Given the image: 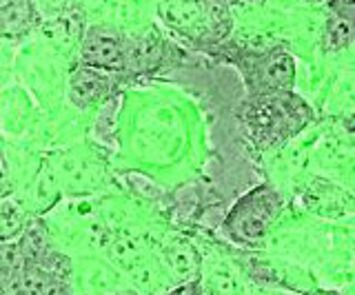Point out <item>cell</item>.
Returning a JSON list of instances; mask_svg holds the SVG:
<instances>
[{
    "mask_svg": "<svg viewBox=\"0 0 355 295\" xmlns=\"http://www.w3.org/2000/svg\"><path fill=\"white\" fill-rule=\"evenodd\" d=\"M253 295H300V293H293L288 289H266V287H258L253 291Z\"/></svg>",
    "mask_w": 355,
    "mask_h": 295,
    "instance_id": "9a60e30c",
    "label": "cell"
},
{
    "mask_svg": "<svg viewBox=\"0 0 355 295\" xmlns=\"http://www.w3.org/2000/svg\"><path fill=\"white\" fill-rule=\"evenodd\" d=\"M247 276L238 269V265L222 256H202V273L200 284L207 295H247L249 284Z\"/></svg>",
    "mask_w": 355,
    "mask_h": 295,
    "instance_id": "30bf717a",
    "label": "cell"
},
{
    "mask_svg": "<svg viewBox=\"0 0 355 295\" xmlns=\"http://www.w3.org/2000/svg\"><path fill=\"white\" fill-rule=\"evenodd\" d=\"M329 14L347 20L355 27V0H329Z\"/></svg>",
    "mask_w": 355,
    "mask_h": 295,
    "instance_id": "4fadbf2b",
    "label": "cell"
},
{
    "mask_svg": "<svg viewBox=\"0 0 355 295\" xmlns=\"http://www.w3.org/2000/svg\"><path fill=\"white\" fill-rule=\"evenodd\" d=\"M158 258L162 260L164 269L169 271V276L173 278L175 284L200 280V273H202V253H200L191 240L180 235L162 240L158 249Z\"/></svg>",
    "mask_w": 355,
    "mask_h": 295,
    "instance_id": "9c48e42d",
    "label": "cell"
},
{
    "mask_svg": "<svg viewBox=\"0 0 355 295\" xmlns=\"http://www.w3.org/2000/svg\"><path fill=\"white\" fill-rule=\"evenodd\" d=\"M131 289L129 282L114 262L100 256L76 258L73 293L76 295H118Z\"/></svg>",
    "mask_w": 355,
    "mask_h": 295,
    "instance_id": "5b68a950",
    "label": "cell"
},
{
    "mask_svg": "<svg viewBox=\"0 0 355 295\" xmlns=\"http://www.w3.org/2000/svg\"><path fill=\"white\" fill-rule=\"evenodd\" d=\"M282 209L284 202L277 189H273L271 184H260V187L244 193L231 206L225 222H222V233L236 247L258 249L271 233Z\"/></svg>",
    "mask_w": 355,
    "mask_h": 295,
    "instance_id": "7a4b0ae2",
    "label": "cell"
},
{
    "mask_svg": "<svg viewBox=\"0 0 355 295\" xmlns=\"http://www.w3.org/2000/svg\"><path fill=\"white\" fill-rule=\"evenodd\" d=\"M116 75L120 73L100 71V69L87 67V64L78 62L71 69L69 82H67L69 102L78 109H89V107L105 102L116 89V82H118Z\"/></svg>",
    "mask_w": 355,
    "mask_h": 295,
    "instance_id": "52a82bcc",
    "label": "cell"
},
{
    "mask_svg": "<svg viewBox=\"0 0 355 295\" xmlns=\"http://www.w3.org/2000/svg\"><path fill=\"white\" fill-rule=\"evenodd\" d=\"M162 295H207L205 287L200 284V280L196 282H184V284H178L171 291H166Z\"/></svg>",
    "mask_w": 355,
    "mask_h": 295,
    "instance_id": "5bb4252c",
    "label": "cell"
},
{
    "mask_svg": "<svg viewBox=\"0 0 355 295\" xmlns=\"http://www.w3.org/2000/svg\"><path fill=\"white\" fill-rule=\"evenodd\" d=\"M300 200H302V206L309 213L329 217V220H338V217L355 213V195L347 187L327 178H309L302 191H300Z\"/></svg>",
    "mask_w": 355,
    "mask_h": 295,
    "instance_id": "8992f818",
    "label": "cell"
},
{
    "mask_svg": "<svg viewBox=\"0 0 355 295\" xmlns=\"http://www.w3.org/2000/svg\"><path fill=\"white\" fill-rule=\"evenodd\" d=\"M31 220L29 211L18 202V198L3 195L0 202V242H16Z\"/></svg>",
    "mask_w": 355,
    "mask_h": 295,
    "instance_id": "7c38bea8",
    "label": "cell"
},
{
    "mask_svg": "<svg viewBox=\"0 0 355 295\" xmlns=\"http://www.w3.org/2000/svg\"><path fill=\"white\" fill-rule=\"evenodd\" d=\"M344 127H347L349 136H353V140H355V114H351L347 120H344Z\"/></svg>",
    "mask_w": 355,
    "mask_h": 295,
    "instance_id": "e0dca14e",
    "label": "cell"
},
{
    "mask_svg": "<svg viewBox=\"0 0 355 295\" xmlns=\"http://www.w3.org/2000/svg\"><path fill=\"white\" fill-rule=\"evenodd\" d=\"M169 51L171 45L155 29H149L147 34L127 36V75L162 71L169 62Z\"/></svg>",
    "mask_w": 355,
    "mask_h": 295,
    "instance_id": "ba28073f",
    "label": "cell"
},
{
    "mask_svg": "<svg viewBox=\"0 0 355 295\" xmlns=\"http://www.w3.org/2000/svg\"><path fill=\"white\" fill-rule=\"evenodd\" d=\"M240 123L262 149L277 147L300 134L313 118L311 107L293 91L249 96L240 107Z\"/></svg>",
    "mask_w": 355,
    "mask_h": 295,
    "instance_id": "6da1fadb",
    "label": "cell"
},
{
    "mask_svg": "<svg viewBox=\"0 0 355 295\" xmlns=\"http://www.w3.org/2000/svg\"><path fill=\"white\" fill-rule=\"evenodd\" d=\"M3 31L7 38H18L38 25V12L33 0H0Z\"/></svg>",
    "mask_w": 355,
    "mask_h": 295,
    "instance_id": "8fae6325",
    "label": "cell"
},
{
    "mask_svg": "<svg viewBox=\"0 0 355 295\" xmlns=\"http://www.w3.org/2000/svg\"><path fill=\"white\" fill-rule=\"evenodd\" d=\"M227 60L242 73L249 96L282 93L293 89L295 60L280 45L266 49L236 47L227 51Z\"/></svg>",
    "mask_w": 355,
    "mask_h": 295,
    "instance_id": "3957f363",
    "label": "cell"
},
{
    "mask_svg": "<svg viewBox=\"0 0 355 295\" xmlns=\"http://www.w3.org/2000/svg\"><path fill=\"white\" fill-rule=\"evenodd\" d=\"M311 3H320V0H311Z\"/></svg>",
    "mask_w": 355,
    "mask_h": 295,
    "instance_id": "ac0fdd59",
    "label": "cell"
},
{
    "mask_svg": "<svg viewBox=\"0 0 355 295\" xmlns=\"http://www.w3.org/2000/svg\"><path fill=\"white\" fill-rule=\"evenodd\" d=\"M300 295H344V293L333 291V289H309V291L300 293Z\"/></svg>",
    "mask_w": 355,
    "mask_h": 295,
    "instance_id": "2e32d148",
    "label": "cell"
},
{
    "mask_svg": "<svg viewBox=\"0 0 355 295\" xmlns=\"http://www.w3.org/2000/svg\"><path fill=\"white\" fill-rule=\"evenodd\" d=\"M78 62L109 73H127V36L107 25L87 27Z\"/></svg>",
    "mask_w": 355,
    "mask_h": 295,
    "instance_id": "277c9868",
    "label": "cell"
}]
</instances>
